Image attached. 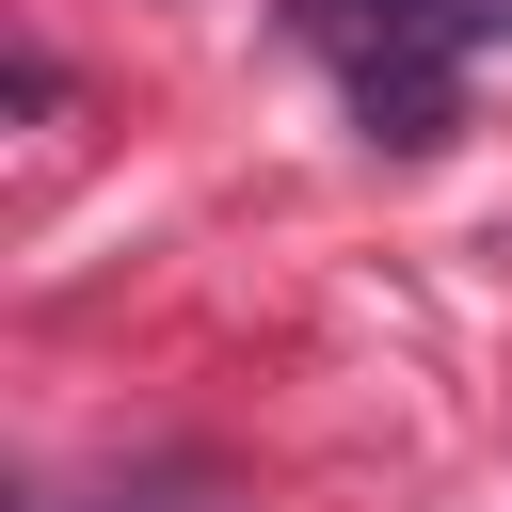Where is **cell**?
Wrapping results in <instances>:
<instances>
[{
	"mask_svg": "<svg viewBox=\"0 0 512 512\" xmlns=\"http://www.w3.org/2000/svg\"><path fill=\"white\" fill-rule=\"evenodd\" d=\"M288 32L352 80V128L384 160H448L464 144V64L512 32V0H288Z\"/></svg>",
	"mask_w": 512,
	"mask_h": 512,
	"instance_id": "cell-1",
	"label": "cell"
}]
</instances>
